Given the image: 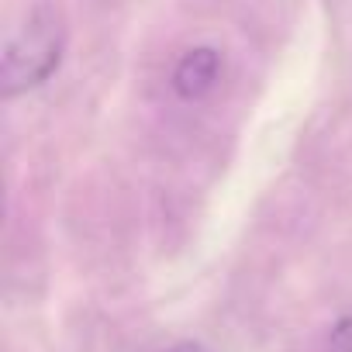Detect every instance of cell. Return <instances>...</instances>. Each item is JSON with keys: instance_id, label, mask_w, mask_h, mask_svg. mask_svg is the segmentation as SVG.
<instances>
[{"instance_id": "obj_1", "label": "cell", "mask_w": 352, "mask_h": 352, "mask_svg": "<svg viewBox=\"0 0 352 352\" xmlns=\"http://www.w3.org/2000/svg\"><path fill=\"white\" fill-rule=\"evenodd\" d=\"M66 42L69 28L63 11L52 0L35 4L4 42V56H0V94H4V100L49 83L63 66Z\"/></svg>"}, {"instance_id": "obj_2", "label": "cell", "mask_w": 352, "mask_h": 352, "mask_svg": "<svg viewBox=\"0 0 352 352\" xmlns=\"http://www.w3.org/2000/svg\"><path fill=\"white\" fill-rule=\"evenodd\" d=\"M221 69H225V63H221V52L218 49L194 45V49H187L180 59H176V66H173V94L180 97V100H190V104L194 100H204L218 87Z\"/></svg>"}, {"instance_id": "obj_3", "label": "cell", "mask_w": 352, "mask_h": 352, "mask_svg": "<svg viewBox=\"0 0 352 352\" xmlns=\"http://www.w3.org/2000/svg\"><path fill=\"white\" fill-rule=\"evenodd\" d=\"M324 352H352V311H345L331 324L328 342H324Z\"/></svg>"}, {"instance_id": "obj_4", "label": "cell", "mask_w": 352, "mask_h": 352, "mask_svg": "<svg viewBox=\"0 0 352 352\" xmlns=\"http://www.w3.org/2000/svg\"><path fill=\"white\" fill-rule=\"evenodd\" d=\"M169 352H208L204 345H197V342H180V345H173Z\"/></svg>"}]
</instances>
